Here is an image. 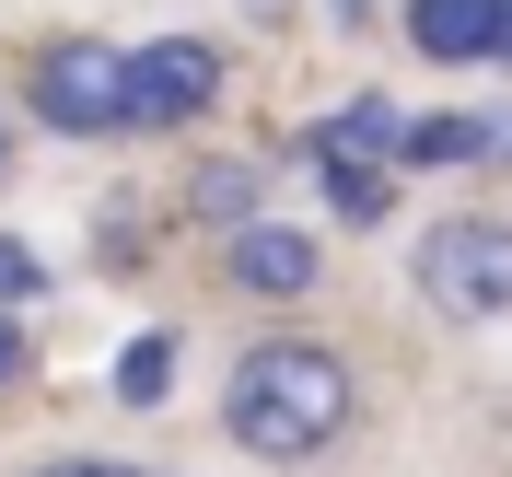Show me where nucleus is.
Wrapping results in <instances>:
<instances>
[{
	"label": "nucleus",
	"instance_id": "obj_3",
	"mask_svg": "<svg viewBox=\"0 0 512 477\" xmlns=\"http://www.w3.org/2000/svg\"><path fill=\"white\" fill-rule=\"evenodd\" d=\"M408 280L431 291V315L501 326V315H512V222H501V210H443V222L419 233Z\"/></svg>",
	"mask_w": 512,
	"mask_h": 477
},
{
	"label": "nucleus",
	"instance_id": "obj_1",
	"mask_svg": "<svg viewBox=\"0 0 512 477\" xmlns=\"http://www.w3.org/2000/svg\"><path fill=\"white\" fill-rule=\"evenodd\" d=\"M350 408H361V384H350V361L326 350V338H256L233 361V384H222V431L256 466H315V454H338Z\"/></svg>",
	"mask_w": 512,
	"mask_h": 477
},
{
	"label": "nucleus",
	"instance_id": "obj_18",
	"mask_svg": "<svg viewBox=\"0 0 512 477\" xmlns=\"http://www.w3.org/2000/svg\"><path fill=\"white\" fill-rule=\"evenodd\" d=\"M0 175H12V128H0Z\"/></svg>",
	"mask_w": 512,
	"mask_h": 477
},
{
	"label": "nucleus",
	"instance_id": "obj_10",
	"mask_svg": "<svg viewBox=\"0 0 512 477\" xmlns=\"http://www.w3.org/2000/svg\"><path fill=\"white\" fill-rule=\"evenodd\" d=\"M175 396V326H140L117 350V408H163Z\"/></svg>",
	"mask_w": 512,
	"mask_h": 477
},
{
	"label": "nucleus",
	"instance_id": "obj_8",
	"mask_svg": "<svg viewBox=\"0 0 512 477\" xmlns=\"http://www.w3.org/2000/svg\"><path fill=\"white\" fill-rule=\"evenodd\" d=\"M315 187H326V210L350 233H373L384 210H396V163H361V152H315Z\"/></svg>",
	"mask_w": 512,
	"mask_h": 477
},
{
	"label": "nucleus",
	"instance_id": "obj_12",
	"mask_svg": "<svg viewBox=\"0 0 512 477\" xmlns=\"http://www.w3.org/2000/svg\"><path fill=\"white\" fill-rule=\"evenodd\" d=\"M24 303H47V256L24 233H0V315H24Z\"/></svg>",
	"mask_w": 512,
	"mask_h": 477
},
{
	"label": "nucleus",
	"instance_id": "obj_13",
	"mask_svg": "<svg viewBox=\"0 0 512 477\" xmlns=\"http://www.w3.org/2000/svg\"><path fill=\"white\" fill-rule=\"evenodd\" d=\"M35 477H152V466H117V454H47Z\"/></svg>",
	"mask_w": 512,
	"mask_h": 477
},
{
	"label": "nucleus",
	"instance_id": "obj_7",
	"mask_svg": "<svg viewBox=\"0 0 512 477\" xmlns=\"http://www.w3.org/2000/svg\"><path fill=\"white\" fill-rule=\"evenodd\" d=\"M187 222L198 233H245V222H268V163H245V152H210V163H187Z\"/></svg>",
	"mask_w": 512,
	"mask_h": 477
},
{
	"label": "nucleus",
	"instance_id": "obj_15",
	"mask_svg": "<svg viewBox=\"0 0 512 477\" xmlns=\"http://www.w3.org/2000/svg\"><path fill=\"white\" fill-rule=\"evenodd\" d=\"M478 128H489V152H478V163H512V105H489Z\"/></svg>",
	"mask_w": 512,
	"mask_h": 477
},
{
	"label": "nucleus",
	"instance_id": "obj_2",
	"mask_svg": "<svg viewBox=\"0 0 512 477\" xmlns=\"http://www.w3.org/2000/svg\"><path fill=\"white\" fill-rule=\"evenodd\" d=\"M24 105H35V128H47V140H128V128H140L128 47H105V35H59V47H35Z\"/></svg>",
	"mask_w": 512,
	"mask_h": 477
},
{
	"label": "nucleus",
	"instance_id": "obj_14",
	"mask_svg": "<svg viewBox=\"0 0 512 477\" xmlns=\"http://www.w3.org/2000/svg\"><path fill=\"white\" fill-rule=\"evenodd\" d=\"M35 373V338H24V315H0V384H24Z\"/></svg>",
	"mask_w": 512,
	"mask_h": 477
},
{
	"label": "nucleus",
	"instance_id": "obj_9",
	"mask_svg": "<svg viewBox=\"0 0 512 477\" xmlns=\"http://www.w3.org/2000/svg\"><path fill=\"white\" fill-rule=\"evenodd\" d=\"M315 152H361V163H408V117H396V105H384V94H350V105H338V117L315 128Z\"/></svg>",
	"mask_w": 512,
	"mask_h": 477
},
{
	"label": "nucleus",
	"instance_id": "obj_11",
	"mask_svg": "<svg viewBox=\"0 0 512 477\" xmlns=\"http://www.w3.org/2000/svg\"><path fill=\"white\" fill-rule=\"evenodd\" d=\"M489 128L478 117H408V163H478Z\"/></svg>",
	"mask_w": 512,
	"mask_h": 477
},
{
	"label": "nucleus",
	"instance_id": "obj_6",
	"mask_svg": "<svg viewBox=\"0 0 512 477\" xmlns=\"http://www.w3.org/2000/svg\"><path fill=\"white\" fill-rule=\"evenodd\" d=\"M396 35H408L431 70H489L501 59V12H489V0H408Z\"/></svg>",
	"mask_w": 512,
	"mask_h": 477
},
{
	"label": "nucleus",
	"instance_id": "obj_5",
	"mask_svg": "<svg viewBox=\"0 0 512 477\" xmlns=\"http://www.w3.org/2000/svg\"><path fill=\"white\" fill-rule=\"evenodd\" d=\"M222 280L245 291V303H315V291H326V245L303 222H245L222 245Z\"/></svg>",
	"mask_w": 512,
	"mask_h": 477
},
{
	"label": "nucleus",
	"instance_id": "obj_4",
	"mask_svg": "<svg viewBox=\"0 0 512 477\" xmlns=\"http://www.w3.org/2000/svg\"><path fill=\"white\" fill-rule=\"evenodd\" d=\"M128 94H140V128H198L222 105V47L210 35H152V47H128Z\"/></svg>",
	"mask_w": 512,
	"mask_h": 477
},
{
	"label": "nucleus",
	"instance_id": "obj_17",
	"mask_svg": "<svg viewBox=\"0 0 512 477\" xmlns=\"http://www.w3.org/2000/svg\"><path fill=\"white\" fill-rule=\"evenodd\" d=\"M326 12H338V24H373V0H326Z\"/></svg>",
	"mask_w": 512,
	"mask_h": 477
},
{
	"label": "nucleus",
	"instance_id": "obj_16",
	"mask_svg": "<svg viewBox=\"0 0 512 477\" xmlns=\"http://www.w3.org/2000/svg\"><path fill=\"white\" fill-rule=\"evenodd\" d=\"M489 12H501V59H489V70H512V0H489Z\"/></svg>",
	"mask_w": 512,
	"mask_h": 477
}]
</instances>
